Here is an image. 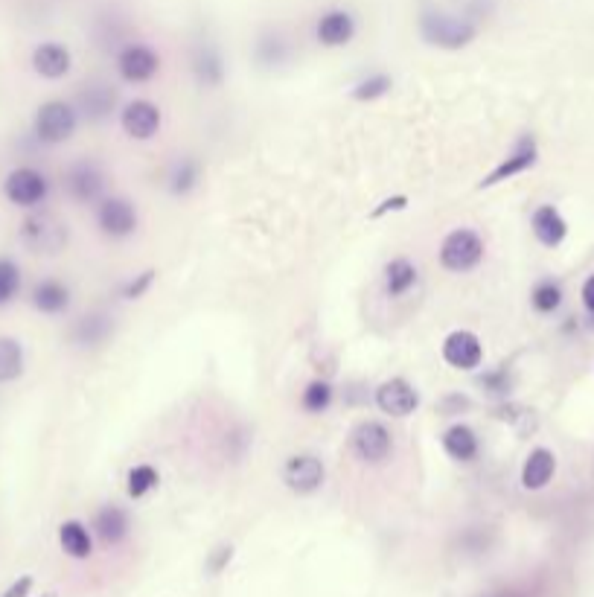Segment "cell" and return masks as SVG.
Returning <instances> with one entry per match:
<instances>
[{"label": "cell", "instance_id": "6da1fadb", "mask_svg": "<svg viewBox=\"0 0 594 597\" xmlns=\"http://www.w3.org/2000/svg\"><path fill=\"white\" fill-rule=\"evenodd\" d=\"M420 33L434 47L461 50V47H466L478 35V30H475V24L463 21L458 15H446L440 9H423V15H420Z\"/></svg>", "mask_w": 594, "mask_h": 597}, {"label": "cell", "instance_id": "7a4b0ae2", "mask_svg": "<svg viewBox=\"0 0 594 597\" xmlns=\"http://www.w3.org/2000/svg\"><path fill=\"white\" fill-rule=\"evenodd\" d=\"M21 242L44 257H56L59 251H65L67 245V225L62 219H56L53 213H33L24 219L21 225Z\"/></svg>", "mask_w": 594, "mask_h": 597}, {"label": "cell", "instance_id": "3957f363", "mask_svg": "<svg viewBox=\"0 0 594 597\" xmlns=\"http://www.w3.org/2000/svg\"><path fill=\"white\" fill-rule=\"evenodd\" d=\"M76 123H79V117H76V108H73L70 102L50 100L38 108L33 129L35 137H38L41 143L59 146V143H65V140L73 137Z\"/></svg>", "mask_w": 594, "mask_h": 597}, {"label": "cell", "instance_id": "277c9868", "mask_svg": "<svg viewBox=\"0 0 594 597\" xmlns=\"http://www.w3.org/2000/svg\"><path fill=\"white\" fill-rule=\"evenodd\" d=\"M481 260H484V239L475 231L458 228V231L449 233L440 245V263L449 271H458V274L472 271Z\"/></svg>", "mask_w": 594, "mask_h": 597}, {"label": "cell", "instance_id": "5b68a950", "mask_svg": "<svg viewBox=\"0 0 594 597\" xmlns=\"http://www.w3.org/2000/svg\"><path fill=\"white\" fill-rule=\"evenodd\" d=\"M3 193L15 207H38L50 193V181L44 178V172H38L33 166H18L6 175Z\"/></svg>", "mask_w": 594, "mask_h": 597}, {"label": "cell", "instance_id": "8992f818", "mask_svg": "<svg viewBox=\"0 0 594 597\" xmlns=\"http://www.w3.org/2000/svg\"><path fill=\"white\" fill-rule=\"evenodd\" d=\"M97 225L99 231L111 236V239H126L137 231V210L129 199L108 196V199L99 201Z\"/></svg>", "mask_w": 594, "mask_h": 597}, {"label": "cell", "instance_id": "52a82bcc", "mask_svg": "<svg viewBox=\"0 0 594 597\" xmlns=\"http://www.w3.org/2000/svg\"><path fill=\"white\" fill-rule=\"evenodd\" d=\"M161 108L149 100H132L120 111V126L132 140H152L161 129Z\"/></svg>", "mask_w": 594, "mask_h": 597}, {"label": "cell", "instance_id": "ba28073f", "mask_svg": "<svg viewBox=\"0 0 594 597\" xmlns=\"http://www.w3.org/2000/svg\"><path fill=\"white\" fill-rule=\"evenodd\" d=\"M353 449L356 455L367 461V464H382L391 449H394V440H391V432L376 423V420H364L353 429Z\"/></svg>", "mask_w": 594, "mask_h": 597}, {"label": "cell", "instance_id": "9c48e42d", "mask_svg": "<svg viewBox=\"0 0 594 597\" xmlns=\"http://www.w3.org/2000/svg\"><path fill=\"white\" fill-rule=\"evenodd\" d=\"M65 187L70 199L79 204H94L105 190V175L94 161H76L65 172Z\"/></svg>", "mask_w": 594, "mask_h": 597}, {"label": "cell", "instance_id": "30bf717a", "mask_svg": "<svg viewBox=\"0 0 594 597\" xmlns=\"http://www.w3.org/2000/svg\"><path fill=\"white\" fill-rule=\"evenodd\" d=\"M376 405H379L385 414H391V417H408V414L417 411L420 394H417V388H414L408 379L394 376V379H388V382H382V385L376 388Z\"/></svg>", "mask_w": 594, "mask_h": 597}, {"label": "cell", "instance_id": "8fae6325", "mask_svg": "<svg viewBox=\"0 0 594 597\" xmlns=\"http://www.w3.org/2000/svg\"><path fill=\"white\" fill-rule=\"evenodd\" d=\"M117 70L126 82L137 85V82H149L161 70V59L146 44H126L117 56Z\"/></svg>", "mask_w": 594, "mask_h": 597}, {"label": "cell", "instance_id": "7c38bea8", "mask_svg": "<svg viewBox=\"0 0 594 597\" xmlns=\"http://www.w3.org/2000/svg\"><path fill=\"white\" fill-rule=\"evenodd\" d=\"M443 359H446V365L458 367V370H475L484 362L481 338L469 330L449 332L443 341Z\"/></svg>", "mask_w": 594, "mask_h": 597}, {"label": "cell", "instance_id": "4fadbf2b", "mask_svg": "<svg viewBox=\"0 0 594 597\" xmlns=\"http://www.w3.org/2000/svg\"><path fill=\"white\" fill-rule=\"evenodd\" d=\"M324 475H327L324 464L315 455H295L286 461V469H283V481L289 484V490H295L300 496L315 493L324 484Z\"/></svg>", "mask_w": 594, "mask_h": 597}, {"label": "cell", "instance_id": "5bb4252c", "mask_svg": "<svg viewBox=\"0 0 594 597\" xmlns=\"http://www.w3.org/2000/svg\"><path fill=\"white\" fill-rule=\"evenodd\" d=\"M536 158H539V149H536V140L528 134V137H522V140L513 146V152L481 181V190H484V187H495V184H501V181H510V178H516V175H522L525 169H530V166L536 164Z\"/></svg>", "mask_w": 594, "mask_h": 597}, {"label": "cell", "instance_id": "9a60e30c", "mask_svg": "<svg viewBox=\"0 0 594 597\" xmlns=\"http://www.w3.org/2000/svg\"><path fill=\"white\" fill-rule=\"evenodd\" d=\"M315 35L324 47H344L356 35V21L347 9H330L318 18Z\"/></svg>", "mask_w": 594, "mask_h": 597}, {"label": "cell", "instance_id": "2e32d148", "mask_svg": "<svg viewBox=\"0 0 594 597\" xmlns=\"http://www.w3.org/2000/svg\"><path fill=\"white\" fill-rule=\"evenodd\" d=\"M70 50L65 44H56V41H47V44H38L33 53V70L44 79H62L70 73Z\"/></svg>", "mask_w": 594, "mask_h": 597}, {"label": "cell", "instance_id": "e0dca14e", "mask_svg": "<svg viewBox=\"0 0 594 597\" xmlns=\"http://www.w3.org/2000/svg\"><path fill=\"white\" fill-rule=\"evenodd\" d=\"M530 228H533V236H536L545 248H557V245L565 242V236H568V225H565L562 213L557 207H551V204H542V207L533 213Z\"/></svg>", "mask_w": 594, "mask_h": 597}, {"label": "cell", "instance_id": "ac0fdd59", "mask_svg": "<svg viewBox=\"0 0 594 597\" xmlns=\"http://www.w3.org/2000/svg\"><path fill=\"white\" fill-rule=\"evenodd\" d=\"M557 475V455L551 449H533L522 466V487L525 490H545Z\"/></svg>", "mask_w": 594, "mask_h": 597}, {"label": "cell", "instance_id": "d6986e66", "mask_svg": "<svg viewBox=\"0 0 594 597\" xmlns=\"http://www.w3.org/2000/svg\"><path fill=\"white\" fill-rule=\"evenodd\" d=\"M94 531L105 545H120L129 536V513L117 504H105L94 516Z\"/></svg>", "mask_w": 594, "mask_h": 597}, {"label": "cell", "instance_id": "ffe728a7", "mask_svg": "<svg viewBox=\"0 0 594 597\" xmlns=\"http://www.w3.org/2000/svg\"><path fill=\"white\" fill-rule=\"evenodd\" d=\"M33 306L44 315H59L70 306V289L62 280H38L33 286Z\"/></svg>", "mask_w": 594, "mask_h": 597}, {"label": "cell", "instance_id": "44dd1931", "mask_svg": "<svg viewBox=\"0 0 594 597\" xmlns=\"http://www.w3.org/2000/svg\"><path fill=\"white\" fill-rule=\"evenodd\" d=\"M59 542H62V551H65L67 557H73V560H88L91 551H94L91 533H88V528L82 522H76V519H70V522H65L59 528Z\"/></svg>", "mask_w": 594, "mask_h": 597}, {"label": "cell", "instance_id": "7402d4cb", "mask_svg": "<svg viewBox=\"0 0 594 597\" xmlns=\"http://www.w3.org/2000/svg\"><path fill=\"white\" fill-rule=\"evenodd\" d=\"M443 449H446V455L449 458H455V461H472L475 455H478V437L475 432L469 429V426H452L449 432L443 434Z\"/></svg>", "mask_w": 594, "mask_h": 597}, {"label": "cell", "instance_id": "603a6c76", "mask_svg": "<svg viewBox=\"0 0 594 597\" xmlns=\"http://www.w3.org/2000/svg\"><path fill=\"white\" fill-rule=\"evenodd\" d=\"M417 283V266L411 260H391L385 266V292L391 298H402L411 286Z\"/></svg>", "mask_w": 594, "mask_h": 597}, {"label": "cell", "instance_id": "cb8c5ba5", "mask_svg": "<svg viewBox=\"0 0 594 597\" xmlns=\"http://www.w3.org/2000/svg\"><path fill=\"white\" fill-rule=\"evenodd\" d=\"M24 373V350L15 338H0V385Z\"/></svg>", "mask_w": 594, "mask_h": 597}, {"label": "cell", "instance_id": "d4e9b609", "mask_svg": "<svg viewBox=\"0 0 594 597\" xmlns=\"http://www.w3.org/2000/svg\"><path fill=\"white\" fill-rule=\"evenodd\" d=\"M114 91L111 88H105V85H94V88H88L82 97H79V108L85 111V117L88 120H102V117H108V111L114 108Z\"/></svg>", "mask_w": 594, "mask_h": 597}, {"label": "cell", "instance_id": "484cf974", "mask_svg": "<svg viewBox=\"0 0 594 597\" xmlns=\"http://www.w3.org/2000/svg\"><path fill=\"white\" fill-rule=\"evenodd\" d=\"M193 70H196L201 85H219L222 76H225L222 59H219L216 50H210V47H201V50H198L196 59H193Z\"/></svg>", "mask_w": 594, "mask_h": 597}, {"label": "cell", "instance_id": "4316f807", "mask_svg": "<svg viewBox=\"0 0 594 597\" xmlns=\"http://www.w3.org/2000/svg\"><path fill=\"white\" fill-rule=\"evenodd\" d=\"M108 330H111V324H108L105 315H88V318H82V321L76 324L73 338H76V344H82V347H94L99 341H105Z\"/></svg>", "mask_w": 594, "mask_h": 597}, {"label": "cell", "instance_id": "83f0119b", "mask_svg": "<svg viewBox=\"0 0 594 597\" xmlns=\"http://www.w3.org/2000/svg\"><path fill=\"white\" fill-rule=\"evenodd\" d=\"M530 303H533V309H536V312H542V315L557 312L562 303L560 283H554V280H542V283H536V286H533V292H530Z\"/></svg>", "mask_w": 594, "mask_h": 597}, {"label": "cell", "instance_id": "f1b7e54d", "mask_svg": "<svg viewBox=\"0 0 594 597\" xmlns=\"http://www.w3.org/2000/svg\"><path fill=\"white\" fill-rule=\"evenodd\" d=\"M332 402V385L330 382H324V379H315V382H309L306 385V391H303V397H300V405L309 411V414H321V411H327Z\"/></svg>", "mask_w": 594, "mask_h": 597}, {"label": "cell", "instance_id": "f546056e", "mask_svg": "<svg viewBox=\"0 0 594 597\" xmlns=\"http://www.w3.org/2000/svg\"><path fill=\"white\" fill-rule=\"evenodd\" d=\"M198 184V164L196 161H178L169 172V190L175 196H187Z\"/></svg>", "mask_w": 594, "mask_h": 597}, {"label": "cell", "instance_id": "4dcf8cb0", "mask_svg": "<svg viewBox=\"0 0 594 597\" xmlns=\"http://www.w3.org/2000/svg\"><path fill=\"white\" fill-rule=\"evenodd\" d=\"M21 292V268L9 257H0V306L12 303Z\"/></svg>", "mask_w": 594, "mask_h": 597}, {"label": "cell", "instance_id": "1f68e13d", "mask_svg": "<svg viewBox=\"0 0 594 597\" xmlns=\"http://www.w3.org/2000/svg\"><path fill=\"white\" fill-rule=\"evenodd\" d=\"M391 76L388 73H373V76H367L362 79L356 88H353V100L359 102H370V100H379V97H385L388 91H391Z\"/></svg>", "mask_w": 594, "mask_h": 597}, {"label": "cell", "instance_id": "d6a6232c", "mask_svg": "<svg viewBox=\"0 0 594 597\" xmlns=\"http://www.w3.org/2000/svg\"><path fill=\"white\" fill-rule=\"evenodd\" d=\"M158 487V472L152 466H134L129 472V496L143 498L146 493H152Z\"/></svg>", "mask_w": 594, "mask_h": 597}, {"label": "cell", "instance_id": "836d02e7", "mask_svg": "<svg viewBox=\"0 0 594 597\" xmlns=\"http://www.w3.org/2000/svg\"><path fill=\"white\" fill-rule=\"evenodd\" d=\"M155 283V268H146L143 274H137L134 280H129L126 283V289H123V298H129V300H137V298H143L146 292H149V286Z\"/></svg>", "mask_w": 594, "mask_h": 597}, {"label": "cell", "instance_id": "e575fe53", "mask_svg": "<svg viewBox=\"0 0 594 597\" xmlns=\"http://www.w3.org/2000/svg\"><path fill=\"white\" fill-rule=\"evenodd\" d=\"M231 557H233L231 545H219V548L213 551V557H210V563L207 565H210V571H213V574H219L225 565L231 563Z\"/></svg>", "mask_w": 594, "mask_h": 597}, {"label": "cell", "instance_id": "d590c367", "mask_svg": "<svg viewBox=\"0 0 594 597\" xmlns=\"http://www.w3.org/2000/svg\"><path fill=\"white\" fill-rule=\"evenodd\" d=\"M30 589H33V577L24 574V577H18V580L6 589V595L3 597H27L30 595Z\"/></svg>", "mask_w": 594, "mask_h": 597}, {"label": "cell", "instance_id": "8d00e7d4", "mask_svg": "<svg viewBox=\"0 0 594 597\" xmlns=\"http://www.w3.org/2000/svg\"><path fill=\"white\" fill-rule=\"evenodd\" d=\"M405 196H396V199H388V201H382V207H376L373 210V216H382V213H388V210H402L405 207Z\"/></svg>", "mask_w": 594, "mask_h": 597}, {"label": "cell", "instance_id": "74e56055", "mask_svg": "<svg viewBox=\"0 0 594 597\" xmlns=\"http://www.w3.org/2000/svg\"><path fill=\"white\" fill-rule=\"evenodd\" d=\"M583 306H586V309L594 315V274L586 280V283H583Z\"/></svg>", "mask_w": 594, "mask_h": 597}, {"label": "cell", "instance_id": "f35d334b", "mask_svg": "<svg viewBox=\"0 0 594 597\" xmlns=\"http://www.w3.org/2000/svg\"><path fill=\"white\" fill-rule=\"evenodd\" d=\"M495 597H522V595H516V592H501V595H495Z\"/></svg>", "mask_w": 594, "mask_h": 597}, {"label": "cell", "instance_id": "ab89813d", "mask_svg": "<svg viewBox=\"0 0 594 597\" xmlns=\"http://www.w3.org/2000/svg\"><path fill=\"white\" fill-rule=\"evenodd\" d=\"M41 597H59V595H53V592H50V595H41Z\"/></svg>", "mask_w": 594, "mask_h": 597}]
</instances>
